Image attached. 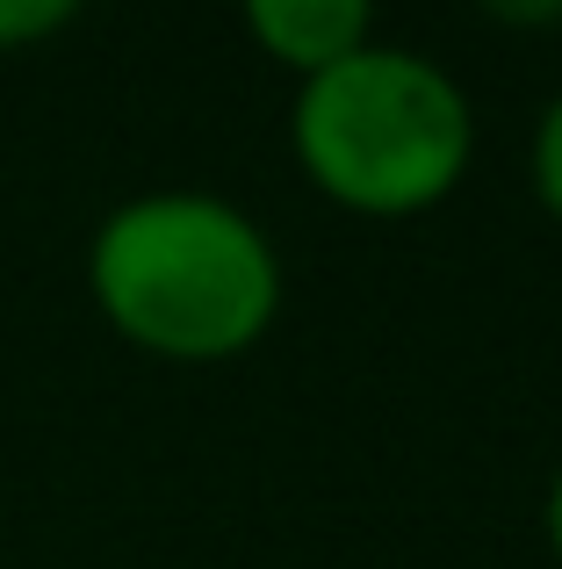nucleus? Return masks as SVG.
<instances>
[{"mask_svg":"<svg viewBox=\"0 0 562 569\" xmlns=\"http://www.w3.org/2000/svg\"><path fill=\"white\" fill-rule=\"evenodd\" d=\"M281 289L260 217L202 188L130 194L87 238V303L123 347L167 368L245 361L274 332Z\"/></svg>","mask_w":562,"mask_h":569,"instance_id":"1","label":"nucleus"},{"mask_svg":"<svg viewBox=\"0 0 562 569\" xmlns=\"http://www.w3.org/2000/svg\"><path fill=\"white\" fill-rule=\"evenodd\" d=\"M295 173L347 217H425L469 181L476 109L462 80L411 43H361L289 101Z\"/></svg>","mask_w":562,"mask_h":569,"instance_id":"2","label":"nucleus"},{"mask_svg":"<svg viewBox=\"0 0 562 569\" xmlns=\"http://www.w3.org/2000/svg\"><path fill=\"white\" fill-rule=\"evenodd\" d=\"M245 37L274 58L289 80H318L361 43H375V14L361 0H253Z\"/></svg>","mask_w":562,"mask_h":569,"instance_id":"3","label":"nucleus"},{"mask_svg":"<svg viewBox=\"0 0 562 569\" xmlns=\"http://www.w3.org/2000/svg\"><path fill=\"white\" fill-rule=\"evenodd\" d=\"M526 188H534V202L562 223V87L549 94V109L534 116V138H526Z\"/></svg>","mask_w":562,"mask_h":569,"instance_id":"4","label":"nucleus"},{"mask_svg":"<svg viewBox=\"0 0 562 569\" xmlns=\"http://www.w3.org/2000/svg\"><path fill=\"white\" fill-rule=\"evenodd\" d=\"M72 22H80V8H72V0H0V58L37 51V43L66 37Z\"/></svg>","mask_w":562,"mask_h":569,"instance_id":"5","label":"nucleus"},{"mask_svg":"<svg viewBox=\"0 0 562 569\" xmlns=\"http://www.w3.org/2000/svg\"><path fill=\"white\" fill-rule=\"evenodd\" d=\"M541 541H549V556L562 562V461L549 476V498H541Z\"/></svg>","mask_w":562,"mask_h":569,"instance_id":"6","label":"nucleus"},{"mask_svg":"<svg viewBox=\"0 0 562 569\" xmlns=\"http://www.w3.org/2000/svg\"><path fill=\"white\" fill-rule=\"evenodd\" d=\"M491 22H562V8H491Z\"/></svg>","mask_w":562,"mask_h":569,"instance_id":"7","label":"nucleus"}]
</instances>
